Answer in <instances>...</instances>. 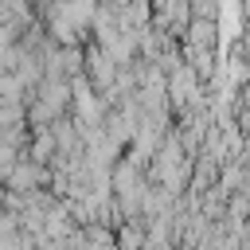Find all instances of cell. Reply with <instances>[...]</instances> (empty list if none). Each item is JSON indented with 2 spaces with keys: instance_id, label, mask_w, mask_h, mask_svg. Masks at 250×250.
Listing matches in <instances>:
<instances>
[{
  "instance_id": "1",
  "label": "cell",
  "mask_w": 250,
  "mask_h": 250,
  "mask_svg": "<svg viewBox=\"0 0 250 250\" xmlns=\"http://www.w3.org/2000/svg\"><path fill=\"white\" fill-rule=\"evenodd\" d=\"M82 74L90 78V86H94L98 94H105V90L117 82V62H113V55H109L98 39L82 47Z\"/></svg>"
},
{
  "instance_id": "2",
  "label": "cell",
  "mask_w": 250,
  "mask_h": 250,
  "mask_svg": "<svg viewBox=\"0 0 250 250\" xmlns=\"http://www.w3.org/2000/svg\"><path fill=\"white\" fill-rule=\"evenodd\" d=\"M191 4V16H203V20H215V4L219 0H188Z\"/></svg>"
}]
</instances>
